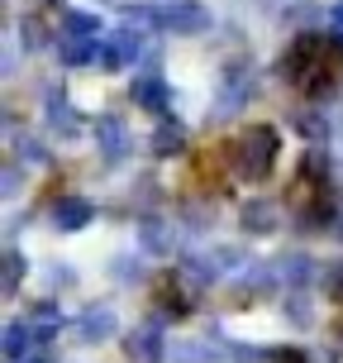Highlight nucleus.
<instances>
[{"mask_svg": "<svg viewBox=\"0 0 343 363\" xmlns=\"http://www.w3.org/2000/svg\"><path fill=\"white\" fill-rule=\"evenodd\" d=\"M281 72H286V82H296V86L306 91V96H325L329 86H334V62H329V43L320 34H301L296 43H291L286 62H281Z\"/></svg>", "mask_w": 343, "mask_h": 363, "instance_id": "f257e3e1", "label": "nucleus"}, {"mask_svg": "<svg viewBox=\"0 0 343 363\" xmlns=\"http://www.w3.org/2000/svg\"><path fill=\"white\" fill-rule=\"evenodd\" d=\"M277 148H281L277 129H272V125H253V129H248V134L234 144V167H238L248 182H262V177L272 172V163H277Z\"/></svg>", "mask_w": 343, "mask_h": 363, "instance_id": "f03ea898", "label": "nucleus"}, {"mask_svg": "<svg viewBox=\"0 0 343 363\" xmlns=\"http://www.w3.org/2000/svg\"><path fill=\"white\" fill-rule=\"evenodd\" d=\"M158 15H163V34H205L210 29V10L200 5V0H163L158 5Z\"/></svg>", "mask_w": 343, "mask_h": 363, "instance_id": "7ed1b4c3", "label": "nucleus"}, {"mask_svg": "<svg viewBox=\"0 0 343 363\" xmlns=\"http://www.w3.org/2000/svg\"><path fill=\"white\" fill-rule=\"evenodd\" d=\"M148 48V34L144 29H115V34L100 38V67H110V72H120V67H129V62H139Z\"/></svg>", "mask_w": 343, "mask_h": 363, "instance_id": "20e7f679", "label": "nucleus"}, {"mask_svg": "<svg viewBox=\"0 0 343 363\" xmlns=\"http://www.w3.org/2000/svg\"><path fill=\"white\" fill-rule=\"evenodd\" d=\"M253 96V67L248 62H229L219 77V96H215V115H238Z\"/></svg>", "mask_w": 343, "mask_h": 363, "instance_id": "39448f33", "label": "nucleus"}, {"mask_svg": "<svg viewBox=\"0 0 343 363\" xmlns=\"http://www.w3.org/2000/svg\"><path fill=\"white\" fill-rule=\"evenodd\" d=\"M229 263H243V249H215V254L186 258V263H181V272H186L191 282H200V287H210V282H219V277L229 272Z\"/></svg>", "mask_w": 343, "mask_h": 363, "instance_id": "423d86ee", "label": "nucleus"}, {"mask_svg": "<svg viewBox=\"0 0 343 363\" xmlns=\"http://www.w3.org/2000/svg\"><path fill=\"white\" fill-rule=\"evenodd\" d=\"M134 101H139L144 110H153V115L172 120V91H167V77L139 72V77H134Z\"/></svg>", "mask_w": 343, "mask_h": 363, "instance_id": "0eeeda50", "label": "nucleus"}, {"mask_svg": "<svg viewBox=\"0 0 343 363\" xmlns=\"http://www.w3.org/2000/svg\"><path fill=\"white\" fill-rule=\"evenodd\" d=\"M95 144H100V153H105L110 163H120L129 148H134V139H129V125L120 120V115H100V125H95Z\"/></svg>", "mask_w": 343, "mask_h": 363, "instance_id": "6e6552de", "label": "nucleus"}, {"mask_svg": "<svg viewBox=\"0 0 343 363\" xmlns=\"http://www.w3.org/2000/svg\"><path fill=\"white\" fill-rule=\"evenodd\" d=\"M91 220H95V206H91L86 196H62L53 206V225L62 230V235H76V230H86Z\"/></svg>", "mask_w": 343, "mask_h": 363, "instance_id": "1a4fd4ad", "label": "nucleus"}, {"mask_svg": "<svg viewBox=\"0 0 343 363\" xmlns=\"http://www.w3.org/2000/svg\"><path fill=\"white\" fill-rule=\"evenodd\" d=\"M43 110H48V129H53V134H62V139H76V134H81V120H76L72 101H67L62 91H48V96H43Z\"/></svg>", "mask_w": 343, "mask_h": 363, "instance_id": "9d476101", "label": "nucleus"}, {"mask_svg": "<svg viewBox=\"0 0 343 363\" xmlns=\"http://www.w3.org/2000/svg\"><path fill=\"white\" fill-rule=\"evenodd\" d=\"M120 330V320H115V311L110 306H86V315H81V325H76V335L86 340V345H100V340H110Z\"/></svg>", "mask_w": 343, "mask_h": 363, "instance_id": "9b49d317", "label": "nucleus"}, {"mask_svg": "<svg viewBox=\"0 0 343 363\" xmlns=\"http://www.w3.org/2000/svg\"><path fill=\"white\" fill-rule=\"evenodd\" d=\"M277 225H281V211H277L272 201L257 196V201H248V206H243V230H248V235H272Z\"/></svg>", "mask_w": 343, "mask_h": 363, "instance_id": "f8f14e48", "label": "nucleus"}, {"mask_svg": "<svg viewBox=\"0 0 343 363\" xmlns=\"http://www.w3.org/2000/svg\"><path fill=\"white\" fill-rule=\"evenodd\" d=\"M129 359H139V363H163V359H167V349H163V335H158V325L134 330V335H129Z\"/></svg>", "mask_w": 343, "mask_h": 363, "instance_id": "ddd939ff", "label": "nucleus"}, {"mask_svg": "<svg viewBox=\"0 0 343 363\" xmlns=\"http://www.w3.org/2000/svg\"><path fill=\"white\" fill-rule=\"evenodd\" d=\"M34 345H38V330L34 325H5V359H10V363L34 359Z\"/></svg>", "mask_w": 343, "mask_h": 363, "instance_id": "4468645a", "label": "nucleus"}, {"mask_svg": "<svg viewBox=\"0 0 343 363\" xmlns=\"http://www.w3.org/2000/svg\"><path fill=\"white\" fill-rule=\"evenodd\" d=\"M148 148H153L158 158H177L181 148H186V129H181L177 120H163V125H158V134L148 139Z\"/></svg>", "mask_w": 343, "mask_h": 363, "instance_id": "2eb2a0df", "label": "nucleus"}, {"mask_svg": "<svg viewBox=\"0 0 343 363\" xmlns=\"http://www.w3.org/2000/svg\"><path fill=\"white\" fill-rule=\"evenodd\" d=\"M57 57L67 62V67H86L100 57V38H62L57 43Z\"/></svg>", "mask_w": 343, "mask_h": 363, "instance_id": "dca6fc26", "label": "nucleus"}, {"mask_svg": "<svg viewBox=\"0 0 343 363\" xmlns=\"http://www.w3.org/2000/svg\"><path fill=\"white\" fill-rule=\"evenodd\" d=\"M62 38H100V15L62 10Z\"/></svg>", "mask_w": 343, "mask_h": 363, "instance_id": "f3484780", "label": "nucleus"}, {"mask_svg": "<svg viewBox=\"0 0 343 363\" xmlns=\"http://www.w3.org/2000/svg\"><path fill=\"white\" fill-rule=\"evenodd\" d=\"M139 244H144L148 254H172V235H167L163 220H144L139 225Z\"/></svg>", "mask_w": 343, "mask_h": 363, "instance_id": "a211bd4d", "label": "nucleus"}, {"mask_svg": "<svg viewBox=\"0 0 343 363\" xmlns=\"http://www.w3.org/2000/svg\"><path fill=\"white\" fill-rule=\"evenodd\" d=\"M310 268H315V263H310L306 254H286L281 263H277V277H281V282H291V287H306V282H310Z\"/></svg>", "mask_w": 343, "mask_h": 363, "instance_id": "6ab92c4d", "label": "nucleus"}, {"mask_svg": "<svg viewBox=\"0 0 343 363\" xmlns=\"http://www.w3.org/2000/svg\"><path fill=\"white\" fill-rule=\"evenodd\" d=\"M29 325L38 330V340H53V335H57V325H62V315H57V306H53V301H43V306L34 311V320H29Z\"/></svg>", "mask_w": 343, "mask_h": 363, "instance_id": "aec40b11", "label": "nucleus"}, {"mask_svg": "<svg viewBox=\"0 0 343 363\" xmlns=\"http://www.w3.org/2000/svg\"><path fill=\"white\" fill-rule=\"evenodd\" d=\"M29 268V263H24V254H19V249H5V282H0V291H5V296H15V287H19V272Z\"/></svg>", "mask_w": 343, "mask_h": 363, "instance_id": "412c9836", "label": "nucleus"}, {"mask_svg": "<svg viewBox=\"0 0 343 363\" xmlns=\"http://www.w3.org/2000/svg\"><path fill=\"white\" fill-rule=\"evenodd\" d=\"M296 129H301L306 139H329V120H320L315 110H306V115H296Z\"/></svg>", "mask_w": 343, "mask_h": 363, "instance_id": "4be33fe9", "label": "nucleus"}, {"mask_svg": "<svg viewBox=\"0 0 343 363\" xmlns=\"http://www.w3.org/2000/svg\"><path fill=\"white\" fill-rule=\"evenodd\" d=\"M215 354L210 349H200V345H177L172 349V363H210Z\"/></svg>", "mask_w": 343, "mask_h": 363, "instance_id": "5701e85b", "label": "nucleus"}, {"mask_svg": "<svg viewBox=\"0 0 343 363\" xmlns=\"http://www.w3.org/2000/svg\"><path fill=\"white\" fill-rule=\"evenodd\" d=\"M15 153H19V163H48V153H43L38 139H15Z\"/></svg>", "mask_w": 343, "mask_h": 363, "instance_id": "b1692460", "label": "nucleus"}, {"mask_svg": "<svg viewBox=\"0 0 343 363\" xmlns=\"http://www.w3.org/2000/svg\"><path fill=\"white\" fill-rule=\"evenodd\" d=\"M286 315L291 320H296V325L306 330L310 320H315V315H310V306H306V296H301V291H296V296H286Z\"/></svg>", "mask_w": 343, "mask_h": 363, "instance_id": "393cba45", "label": "nucleus"}, {"mask_svg": "<svg viewBox=\"0 0 343 363\" xmlns=\"http://www.w3.org/2000/svg\"><path fill=\"white\" fill-rule=\"evenodd\" d=\"M329 29H334V43L343 48V0L334 5V10H329Z\"/></svg>", "mask_w": 343, "mask_h": 363, "instance_id": "a878e982", "label": "nucleus"}, {"mask_svg": "<svg viewBox=\"0 0 343 363\" xmlns=\"http://www.w3.org/2000/svg\"><path fill=\"white\" fill-rule=\"evenodd\" d=\"M320 282H325V287H343V263H329V268L320 272Z\"/></svg>", "mask_w": 343, "mask_h": 363, "instance_id": "bb28decb", "label": "nucleus"}, {"mask_svg": "<svg viewBox=\"0 0 343 363\" xmlns=\"http://www.w3.org/2000/svg\"><path fill=\"white\" fill-rule=\"evenodd\" d=\"M15 186H19V172H15V167H5V196H15Z\"/></svg>", "mask_w": 343, "mask_h": 363, "instance_id": "cd10ccee", "label": "nucleus"}, {"mask_svg": "<svg viewBox=\"0 0 343 363\" xmlns=\"http://www.w3.org/2000/svg\"><path fill=\"white\" fill-rule=\"evenodd\" d=\"M281 363H301V354H286V359H281Z\"/></svg>", "mask_w": 343, "mask_h": 363, "instance_id": "c85d7f7f", "label": "nucleus"}, {"mask_svg": "<svg viewBox=\"0 0 343 363\" xmlns=\"http://www.w3.org/2000/svg\"><path fill=\"white\" fill-rule=\"evenodd\" d=\"M24 363H48V359H24Z\"/></svg>", "mask_w": 343, "mask_h": 363, "instance_id": "c756f323", "label": "nucleus"}]
</instances>
